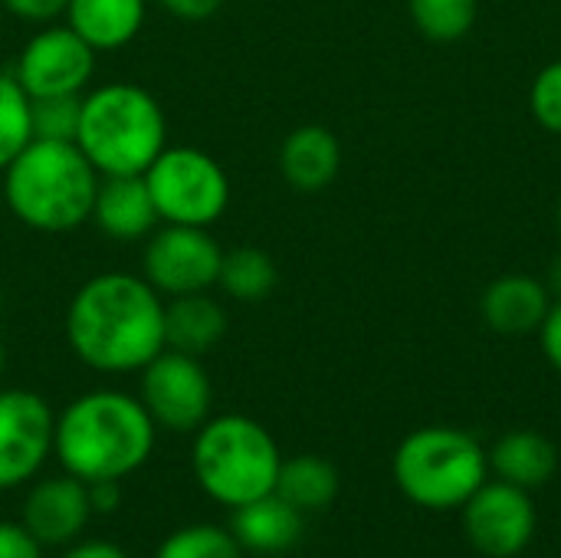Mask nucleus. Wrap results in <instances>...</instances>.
Listing matches in <instances>:
<instances>
[{"label": "nucleus", "mask_w": 561, "mask_h": 558, "mask_svg": "<svg viewBox=\"0 0 561 558\" xmlns=\"http://www.w3.org/2000/svg\"><path fill=\"white\" fill-rule=\"evenodd\" d=\"M66 342L92 372H141L164 352V296L145 276L99 273L69 299Z\"/></svg>", "instance_id": "1"}, {"label": "nucleus", "mask_w": 561, "mask_h": 558, "mask_svg": "<svg viewBox=\"0 0 561 558\" xmlns=\"http://www.w3.org/2000/svg\"><path fill=\"white\" fill-rule=\"evenodd\" d=\"M154 434L158 428L138 398L102 388L79 395L56 414L53 454L82 483H122L148 464Z\"/></svg>", "instance_id": "2"}, {"label": "nucleus", "mask_w": 561, "mask_h": 558, "mask_svg": "<svg viewBox=\"0 0 561 558\" xmlns=\"http://www.w3.org/2000/svg\"><path fill=\"white\" fill-rule=\"evenodd\" d=\"M7 210L36 234H69L92 217L99 171L76 141L33 138L3 171Z\"/></svg>", "instance_id": "3"}, {"label": "nucleus", "mask_w": 561, "mask_h": 558, "mask_svg": "<svg viewBox=\"0 0 561 558\" xmlns=\"http://www.w3.org/2000/svg\"><path fill=\"white\" fill-rule=\"evenodd\" d=\"M79 151L105 174H145L168 148V118L161 102L138 82H105L82 92Z\"/></svg>", "instance_id": "4"}, {"label": "nucleus", "mask_w": 561, "mask_h": 558, "mask_svg": "<svg viewBox=\"0 0 561 558\" xmlns=\"http://www.w3.org/2000/svg\"><path fill=\"white\" fill-rule=\"evenodd\" d=\"M194 434V477L214 503L237 510L276 493L283 454L260 421L247 414H220L207 418Z\"/></svg>", "instance_id": "5"}, {"label": "nucleus", "mask_w": 561, "mask_h": 558, "mask_svg": "<svg viewBox=\"0 0 561 558\" xmlns=\"http://www.w3.org/2000/svg\"><path fill=\"white\" fill-rule=\"evenodd\" d=\"M391 474L404 500L447 513L460 510L490 480V454L467 431L421 428L398 444Z\"/></svg>", "instance_id": "6"}, {"label": "nucleus", "mask_w": 561, "mask_h": 558, "mask_svg": "<svg viewBox=\"0 0 561 558\" xmlns=\"http://www.w3.org/2000/svg\"><path fill=\"white\" fill-rule=\"evenodd\" d=\"M161 224L214 227L230 207V178L214 155L191 145H168L145 171Z\"/></svg>", "instance_id": "7"}, {"label": "nucleus", "mask_w": 561, "mask_h": 558, "mask_svg": "<svg viewBox=\"0 0 561 558\" xmlns=\"http://www.w3.org/2000/svg\"><path fill=\"white\" fill-rule=\"evenodd\" d=\"M220 260L224 250L214 240L210 227L158 224V230L145 240L141 276L164 299L210 293L220 276Z\"/></svg>", "instance_id": "8"}, {"label": "nucleus", "mask_w": 561, "mask_h": 558, "mask_svg": "<svg viewBox=\"0 0 561 558\" xmlns=\"http://www.w3.org/2000/svg\"><path fill=\"white\" fill-rule=\"evenodd\" d=\"M138 401L151 414L154 428L191 434L210 418L214 385L197 355L164 349L141 368Z\"/></svg>", "instance_id": "9"}, {"label": "nucleus", "mask_w": 561, "mask_h": 558, "mask_svg": "<svg viewBox=\"0 0 561 558\" xmlns=\"http://www.w3.org/2000/svg\"><path fill=\"white\" fill-rule=\"evenodd\" d=\"M95 76V49L66 23H46L36 30L13 66V79L30 99L43 95H82Z\"/></svg>", "instance_id": "10"}, {"label": "nucleus", "mask_w": 561, "mask_h": 558, "mask_svg": "<svg viewBox=\"0 0 561 558\" xmlns=\"http://www.w3.org/2000/svg\"><path fill=\"white\" fill-rule=\"evenodd\" d=\"M460 510L470 546L490 558H513L526 553L539 529L533 493L506 480H486Z\"/></svg>", "instance_id": "11"}, {"label": "nucleus", "mask_w": 561, "mask_h": 558, "mask_svg": "<svg viewBox=\"0 0 561 558\" xmlns=\"http://www.w3.org/2000/svg\"><path fill=\"white\" fill-rule=\"evenodd\" d=\"M56 414L36 391L0 388V490L39 474L53 454Z\"/></svg>", "instance_id": "12"}, {"label": "nucleus", "mask_w": 561, "mask_h": 558, "mask_svg": "<svg viewBox=\"0 0 561 558\" xmlns=\"http://www.w3.org/2000/svg\"><path fill=\"white\" fill-rule=\"evenodd\" d=\"M92 516L89 487L62 470V477L39 480L23 500V526L39 546H69Z\"/></svg>", "instance_id": "13"}, {"label": "nucleus", "mask_w": 561, "mask_h": 558, "mask_svg": "<svg viewBox=\"0 0 561 558\" xmlns=\"http://www.w3.org/2000/svg\"><path fill=\"white\" fill-rule=\"evenodd\" d=\"M108 240L115 243H135L148 240L161 217L151 201V191L145 184V174H105L99 178V191L92 201V217Z\"/></svg>", "instance_id": "14"}, {"label": "nucleus", "mask_w": 561, "mask_h": 558, "mask_svg": "<svg viewBox=\"0 0 561 558\" xmlns=\"http://www.w3.org/2000/svg\"><path fill=\"white\" fill-rule=\"evenodd\" d=\"M549 286L536 276L510 273L493 280L483 289L480 316L483 322L500 335H529L539 332L546 312H549Z\"/></svg>", "instance_id": "15"}, {"label": "nucleus", "mask_w": 561, "mask_h": 558, "mask_svg": "<svg viewBox=\"0 0 561 558\" xmlns=\"http://www.w3.org/2000/svg\"><path fill=\"white\" fill-rule=\"evenodd\" d=\"M342 168V145L325 125H299L279 145V171L302 194L325 191Z\"/></svg>", "instance_id": "16"}, {"label": "nucleus", "mask_w": 561, "mask_h": 558, "mask_svg": "<svg viewBox=\"0 0 561 558\" xmlns=\"http://www.w3.org/2000/svg\"><path fill=\"white\" fill-rule=\"evenodd\" d=\"M302 513L279 493H266L253 503L237 506L230 520V533L240 543V549L260 556L289 553L302 539Z\"/></svg>", "instance_id": "17"}, {"label": "nucleus", "mask_w": 561, "mask_h": 558, "mask_svg": "<svg viewBox=\"0 0 561 558\" xmlns=\"http://www.w3.org/2000/svg\"><path fill=\"white\" fill-rule=\"evenodd\" d=\"M148 16V0H69L66 26L79 33L95 53L128 46Z\"/></svg>", "instance_id": "18"}, {"label": "nucleus", "mask_w": 561, "mask_h": 558, "mask_svg": "<svg viewBox=\"0 0 561 558\" xmlns=\"http://www.w3.org/2000/svg\"><path fill=\"white\" fill-rule=\"evenodd\" d=\"M227 335V312L210 293L164 299V349L207 355Z\"/></svg>", "instance_id": "19"}, {"label": "nucleus", "mask_w": 561, "mask_h": 558, "mask_svg": "<svg viewBox=\"0 0 561 558\" xmlns=\"http://www.w3.org/2000/svg\"><path fill=\"white\" fill-rule=\"evenodd\" d=\"M490 470L496 474V480H506V483L533 493L556 477L559 451L539 431H510L493 444Z\"/></svg>", "instance_id": "20"}, {"label": "nucleus", "mask_w": 561, "mask_h": 558, "mask_svg": "<svg viewBox=\"0 0 561 558\" xmlns=\"http://www.w3.org/2000/svg\"><path fill=\"white\" fill-rule=\"evenodd\" d=\"M276 493L299 513L325 510L339 497V470L316 454H299L283 460L276 477Z\"/></svg>", "instance_id": "21"}, {"label": "nucleus", "mask_w": 561, "mask_h": 558, "mask_svg": "<svg viewBox=\"0 0 561 558\" xmlns=\"http://www.w3.org/2000/svg\"><path fill=\"white\" fill-rule=\"evenodd\" d=\"M279 283L276 263L266 250L260 247H237V250H224L220 260V276L217 286L237 299V303H260L266 299Z\"/></svg>", "instance_id": "22"}, {"label": "nucleus", "mask_w": 561, "mask_h": 558, "mask_svg": "<svg viewBox=\"0 0 561 558\" xmlns=\"http://www.w3.org/2000/svg\"><path fill=\"white\" fill-rule=\"evenodd\" d=\"M408 10H411L414 26L427 39L454 43L473 30L480 0H408Z\"/></svg>", "instance_id": "23"}, {"label": "nucleus", "mask_w": 561, "mask_h": 558, "mask_svg": "<svg viewBox=\"0 0 561 558\" xmlns=\"http://www.w3.org/2000/svg\"><path fill=\"white\" fill-rule=\"evenodd\" d=\"M33 141L30 95L20 89L13 72H0V171Z\"/></svg>", "instance_id": "24"}, {"label": "nucleus", "mask_w": 561, "mask_h": 558, "mask_svg": "<svg viewBox=\"0 0 561 558\" xmlns=\"http://www.w3.org/2000/svg\"><path fill=\"white\" fill-rule=\"evenodd\" d=\"M154 558H243V549H240V543L233 539L230 529L197 523V526L174 529L158 546Z\"/></svg>", "instance_id": "25"}, {"label": "nucleus", "mask_w": 561, "mask_h": 558, "mask_svg": "<svg viewBox=\"0 0 561 558\" xmlns=\"http://www.w3.org/2000/svg\"><path fill=\"white\" fill-rule=\"evenodd\" d=\"M79 112H82V95H43V99H30L33 138H43V141H76Z\"/></svg>", "instance_id": "26"}, {"label": "nucleus", "mask_w": 561, "mask_h": 558, "mask_svg": "<svg viewBox=\"0 0 561 558\" xmlns=\"http://www.w3.org/2000/svg\"><path fill=\"white\" fill-rule=\"evenodd\" d=\"M529 109H533L536 122H539L546 132L561 135V59L549 62V66L533 79Z\"/></svg>", "instance_id": "27"}, {"label": "nucleus", "mask_w": 561, "mask_h": 558, "mask_svg": "<svg viewBox=\"0 0 561 558\" xmlns=\"http://www.w3.org/2000/svg\"><path fill=\"white\" fill-rule=\"evenodd\" d=\"M0 7H3L7 13H13L16 20H23V23L46 26V23L66 16L69 0H0Z\"/></svg>", "instance_id": "28"}, {"label": "nucleus", "mask_w": 561, "mask_h": 558, "mask_svg": "<svg viewBox=\"0 0 561 558\" xmlns=\"http://www.w3.org/2000/svg\"><path fill=\"white\" fill-rule=\"evenodd\" d=\"M0 558H43V546L23 523H0Z\"/></svg>", "instance_id": "29"}, {"label": "nucleus", "mask_w": 561, "mask_h": 558, "mask_svg": "<svg viewBox=\"0 0 561 558\" xmlns=\"http://www.w3.org/2000/svg\"><path fill=\"white\" fill-rule=\"evenodd\" d=\"M539 342H542V352L549 358V365L561 375V299L549 306L542 326H539Z\"/></svg>", "instance_id": "30"}, {"label": "nucleus", "mask_w": 561, "mask_h": 558, "mask_svg": "<svg viewBox=\"0 0 561 558\" xmlns=\"http://www.w3.org/2000/svg\"><path fill=\"white\" fill-rule=\"evenodd\" d=\"M171 16H178V20H191V23H197V20H207V16H214L220 7H224V0H158Z\"/></svg>", "instance_id": "31"}, {"label": "nucleus", "mask_w": 561, "mask_h": 558, "mask_svg": "<svg viewBox=\"0 0 561 558\" xmlns=\"http://www.w3.org/2000/svg\"><path fill=\"white\" fill-rule=\"evenodd\" d=\"M89 487V506L92 513H115L122 506V490L118 480H99V483H85Z\"/></svg>", "instance_id": "32"}, {"label": "nucleus", "mask_w": 561, "mask_h": 558, "mask_svg": "<svg viewBox=\"0 0 561 558\" xmlns=\"http://www.w3.org/2000/svg\"><path fill=\"white\" fill-rule=\"evenodd\" d=\"M62 558H128L115 543H102V539H92V543H79L72 546Z\"/></svg>", "instance_id": "33"}, {"label": "nucleus", "mask_w": 561, "mask_h": 558, "mask_svg": "<svg viewBox=\"0 0 561 558\" xmlns=\"http://www.w3.org/2000/svg\"><path fill=\"white\" fill-rule=\"evenodd\" d=\"M3 368H7V349H3V339H0V382H3Z\"/></svg>", "instance_id": "34"}, {"label": "nucleus", "mask_w": 561, "mask_h": 558, "mask_svg": "<svg viewBox=\"0 0 561 558\" xmlns=\"http://www.w3.org/2000/svg\"><path fill=\"white\" fill-rule=\"evenodd\" d=\"M552 286H556V289H559V293H561V260H559V263H556V280H552Z\"/></svg>", "instance_id": "35"}, {"label": "nucleus", "mask_w": 561, "mask_h": 558, "mask_svg": "<svg viewBox=\"0 0 561 558\" xmlns=\"http://www.w3.org/2000/svg\"><path fill=\"white\" fill-rule=\"evenodd\" d=\"M559 237H561V201H559Z\"/></svg>", "instance_id": "36"}]
</instances>
